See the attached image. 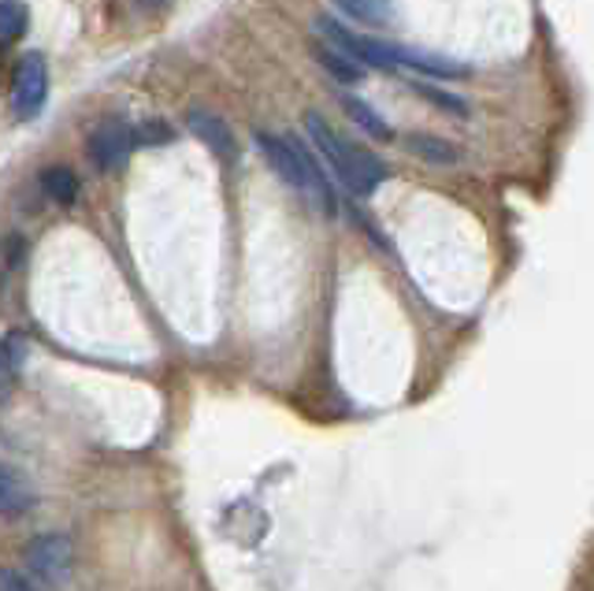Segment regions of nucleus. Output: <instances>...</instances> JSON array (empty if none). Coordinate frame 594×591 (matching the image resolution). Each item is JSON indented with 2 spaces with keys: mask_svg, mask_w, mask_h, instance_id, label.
I'll return each instance as SVG.
<instances>
[{
  "mask_svg": "<svg viewBox=\"0 0 594 591\" xmlns=\"http://www.w3.org/2000/svg\"><path fill=\"white\" fill-rule=\"evenodd\" d=\"M257 146H260L264 161L276 167V175L282 183L294 186L298 194H305L319 212H327V216L335 212V194L308 149H301L298 142H290V138H271V135H257Z\"/></svg>",
  "mask_w": 594,
  "mask_h": 591,
  "instance_id": "f03ea898",
  "label": "nucleus"
},
{
  "mask_svg": "<svg viewBox=\"0 0 594 591\" xmlns=\"http://www.w3.org/2000/svg\"><path fill=\"white\" fill-rule=\"evenodd\" d=\"M0 591H42L31 577H23L12 566H0Z\"/></svg>",
  "mask_w": 594,
  "mask_h": 591,
  "instance_id": "f3484780",
  "label": "nucleus"
},
{
  "mask_svg": "<svg viewBox=\"0 0 594 591\" xmlns=\"http://www.w3.org/2000/svg\"><path fill=\"white\" fill-rule=\"evenodd\" d=\"M405 146H409L412 153H420L423 161H431V164H457L461 161L457 146L442 142V138H431V135H412V138H405Z\"/></svg>",
  "mask_w": 594,
  "mask_h": 591,
  "instance_id": "f8f14e48",
  "label": "nucleus"
},
{
  "mask_svg": "<svg viewBox=\"0 0 594 591\" xmlns=\"http://www.w3.org/2000/svg\"><path fill=\"white\" fill-rule=\"evenodd\" d=\"M145 4H167V0H145Z\"/></svg>",
  "mask_w": 594,
  "mask_h": 591,
  "instance_id": "6ab92c4d",
  "label": "nucleus"
},
{
  "mask_svg": "<svg viewBox=\"0 0 594 591\" xmlns=\"http://www.w3.org/2000/svg\"><path fill=\"white\" fill-rule=\"evenodd\" d=\"M42 183L53 201H60V205H71L74 197H79V179H74L71 167H45Z\"/></svg>",
  "mask_w": 594,
  "mask_h": 591,
  "instance_id": "ddd939ff",
  "label": "nucleus"
},
{
  "mask_svg": "<svg viewBox=\"0 0 594 591\" xmlns=\"http://www.w3.org/2000/svg\"><path fill=\"white\" fill-rule=\"evenodd\" d=\"M8 383H12V361H8L4 350H0V394L8 391Z\"/></svg>",
  "mask_w": 594,
  "mask_h": 591,
  "instance_id": "a211bd4d",
  "label": "nucleus"
},
{
  "mask_svg": "<svg viewBox=\"0 0 594 591\" xmlns=\"http://www.w3.org/2000/svg\"><path fill=\"white\" fill-rule=\"evenodd\" d=\"M342 108H346V116H350L353 124L364 130V135L375 138V142H391V138H394V130L386 127V119L380 116V112L368 108L361 97H342Z\"/></svg>",
  "mask_w": 594,
  "mask_h": 591,
  "instance_id": "1a4fd4ad",
  "label": "nucleus"
},
{
  "mask_svg": "<svg viewBox=\"0 0 594 591\" xmlns=\"http://www.w3.org/2000/svg\"><path fill=\"white\" fill-rule=\"evenodd\" d=\"M45 97H49V68L37 53L23 56L15 63V79H12V108L15 116L34 119L42 112Z\"/></svg>",
  "mask_w": 594,
  "mask_h": 591,
  "instance_id": "39448f33",
  "label": "nucleus"
},
{
  "mask_svg": "<svg viewBox=\"0 0 594 591\" xmlns=\"http://www.w3.org/2000/svg\"><path fill=\"white\" fill-rule=\"evenodd\" d=\"M172 142V127L160 124V119H149V124H141L135 130V146H164Z\"/></svg>",
  "mask_w": 594,
  "mask_h": 591,
  "instance_id": "dca6fc26",
  "label": "nucleus"
},
{
  "mask_svg": "<svg viewBox=\"0 0 594 591\" xmlns=\"http://www.w3.org/2000/svg\"><path fill=\"white\" fill-rule=\"evenodd\" d=\"M417 93H420V97H428L431 105H439L442 112H450V116H468V105L461 97H454V93H446L439 86H428V82H417Z\"/></svg>",
  "mask_w": 594,
  "mask_h": 591,
  "instance_id": "2eb2a0df",
  "label": "nucleus"
},
{
  "mask_svg": "<svg viewBox=\"0 0 594 591\" xmlns=\"http://www.w3.org/2000/svg\"><path fill=\"white\" fill-rule=\"evenodd\" d=\"M335 4L350 19H357V23H368V26H386L394 19L386 0H335Z\"/></svg>",
  "mask_w": 594,
  "mask_h": 591,
  "instance_id": "9d476101",
  "label": "nucleus"
},
{
  "mask_svg": "<svg viewBox=\"0 0 594 591\" xmlns=\"http://www.w3.org/2000/svg\"><path fill=\"white\" fill-rule=\"evenodd\" d=\"M34 487L19 468L8 462H0V518L4 521H19L34 510Z\"/></svg>",
  "mask_w": 594,
  "mask_h": 591,
  "instance_id": "6e6552de",
  "label": "nucleus"
},
{
  "mask_svg": "<svg viewBox=\"0 0 594 591\" xmlns=\"http://www.w3.org/2000/svg\"><path fill=\"white\" fill-rule=\"evenodd\" d=\"M23 561H26V569H31L34 584L63 588L71 577V566H74V547L68 536H60V532H42V536H34L26 543Z\"/></svg>",
  "mask_w": 594,
  "mask_h": 591,
  "instance_id": "20e7f679",
  "label": "nucleus"
},
{
  "mask_svg": "<svg viewBox=\"0 0 594 591\" xmlns=\"http://www.w3.org/2000/svg\"><path fill=\"white\" fill-rule=\"evenodd\" d=\"M313 56H316L319 63H324L327 71L335 74L338 82H350V86H353V82H361V79H364V68H361V63H353L350 56H342L338 49H331V45H316Z\"/></svg>",
  "mask_w": 594,
  "mask_h": 591,
  "instance_id": "9b49d317",
  "label": "nucleus"
},
{
  "mask_svg": "<svg viewBox=\"0 0 594 591\" xmlns=\"http://www.w3.org/2000/svg\"><path fill=\"white\" fill-rule=\"evenodd\" d=\"M316 31L324 34V42L338 49L342 56H350L353 63L361 68H380V71H398V45L380 42V37H364L346 31L342 23H335L331 15H319L316 19Z\"/></svg>",
  "mask_w": 594,
  "mask_h": 591,
  "instance_id": "7ed1b4c3",
  "label": "nucleus"
},
{
  "mask_svg": "<svg viewBox=\"0 0 594 591\" xmlns=\"http://www.w3.org/2000/svg\"><path fill=\"white\" fill-rule=\"evenodd\" d=\"M186 127H190V135H194L205 149H209L216 161H234V157H238V146H234L231 127L223 124L220 116H212V112L190 108V112H186Z\"/></svg>",
  "mask_w": 594,
  "mask_h": 591,
  "instance_id": "0eeeda50",
  "label": "nucleus"
},
{
  "mask_svg": "<svg viewBox=\"0 0 594 591\" xmlns=\"http://www.w3.org/2000/svg\"><path fill=\"white\" fill-rule=\"evenodd\" d=\"M31 23V12L19 0H0V42H15Z\"/></svg>",
  "mask_w": 594,
  "mask_h": 591,
  "instance_id": "4468645a",
  "label": "nucleus"
},
{
  "mask_svg": "<svg viewBox=\"0 0 594 591\" xmlns=\"http://www.w3.org/2000/svg\"><path fill=\"white\" fill-rule=\"evenodd\" d=\"M130 149H135V130L116 124V119L101 124L90 135V157H93V164H97L101 172H119V167L127 164Z\"/></svg>",
  "mask_w": 594,
  "mask_h": 591,
  "instance_id": "423d86ee",
  "label": "nucleus"
},
{
  "mask_svg": "<svg viewBox=\"0 0 594 591\" xmlns=\"http://www.w3.org/2000/svg\"><path fill=\"white\" fill-rule=\"evenodd\" d=\"M305 130L316 142L319 157L335 167V175L350 186L353 194H361V197L372 194L375 186L386 179V164L380 161V157H372L368 149H357L350 142H342V138L327 127V119L319 116V112H305Z\"/></svg>",
  "mask_w": 594,
  "mask_h": 591,
  "instance_id": "f257e3e1",
  "label": "nucleus"
}]
</instances>
